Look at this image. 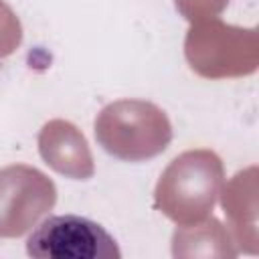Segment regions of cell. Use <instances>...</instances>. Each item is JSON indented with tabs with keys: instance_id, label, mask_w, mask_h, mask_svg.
Wrapping results in <instances>:
<instances>
[{
	"instance_id": "cell-1",
	"label": "cell",
	"mask_w": 259,
	"mask_h": 259,
	"mask_svg": "<svg viewBox=\"0 0 259 259\" xmlns=\"http://www.w3.org/2000/svg\"><path fill=\"white\" fill-rule=\"evenodd\" d=\"M36 259H119L117 241L95 221L81 214H55L38 223L26 239Z\"/></svg>"
}]
</instances>
